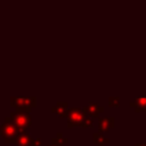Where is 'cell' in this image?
Returning a JSON list of instances; mask_svg holds the SVG:
<instances>
[{
    "label": "cell",
    "mask_w": 146,
    "mask_h": 146,
    "mask_svg": "<svg viewBox=\"0 0 146 146\" xmlns=\"http://www.w3.org/2000/svg\"><path fill=\"white\" fill-rule=\"evenodd\" d=\"M32 146H41V139H40V138L33 139V141H32Z\"/></svg>",
    "instance_id": "5bb4252c"
},
{
    "label": "cell",
    "mask_w": 146,
    "mask_h": 146,
    "mask_svg": "<svg viewBox=\"0 0 146 146\" xmlns=\"http://www.w3.org/2000/svg\"><path fill=\"white\" fill-rule=\"evenodd\" d=\"M92 141L95 144H97L98 146H105V144H107L110 141V139L106 138V137H104L100 132H95L92 135Z\"/></svg>",
    "instance_id": "30bf717a"
},
{
    "label": "cell",
    "mask_w": 146,
    "mask_h": 146,
    "mask_svg": "<svg viewBox=\"0 0 146 146\" xmlns=\"http://www.w3.org/2000/svg\"><path fill=\"white\" fill-rule=\"evenodd\" d=\"M82 111L84 112L86 115L90 116V117H98L99 113H103L104 112V107L99 106L97 103H89L88 105H86Z\"/></svg>",
    "instance_id": "5b68a950"
},
{
    "label": "cell",
    "mask_w": 146,
    "mask_h": 146,
    "mask_svg": "<svg viewBox=\"0 0 146 146\" xmlns=\"http://www.w3.org/2000/svg\"><path fill=\"white\" fill-rule=\"evenodd\" d=\"M92 123H94L92 117H90V116H88V115H87V117H86V120H84V122H83V124H82V128L92 127Z\"/></svg>",
    "instance_id": "4fadbf2b"
},
{
    "label": "cell",
    "mask_w": 146,
    "mask_h": 146,
    "mask_svg": "<svg viewBox=\"0 0 146 146\" xmlns=\"http://www.w3.org/2000/svg\"><path fill=\"white\" fill-rule=\"evenodd\" d=\"M33 138L26 132V131H21L17 138L16 145H22V146H32Z\"/></svg>",
    "instance_id": "9c48e42d"
},
{
    "label": "cell",
    "mask_w": 146,
    "mask_h": 146,
    "mask_svg": "<svg viewBox=\"0 0 146 146\" xmlns=\"http://www.w3.org/2000/svg\"><path fill=\"white\" fill-rule=\"evenodd\" d=\"M19 135V130L13 123L10 117H6L1 123V137L7 144H16Z\"/></svg>",
    "instance_id": "7a4b0ae2"
},
{
    "label": "cell",
    "mask_w": 146,
    "mask_h": 146,
    "mask_svg": "<svg viewBox=\"0 0 146 146\" xmlns=\"http://www.w3.org/2000/svg\"><path fill=\"white\" fill-rule=\"evenodd\" d=\"M108 106L119 107L120 106V98L119 97H110L108 98Z\"/></svg>",
    "instance_id": "7c38bea8"
},
{
    "label": "cell",
    "mask_w": 146,
    "mask_h": 146,
    "mask_svg": "<svg viewBox=\"0 0 146 146\" xmlns=\"http://www.w3.org/2000/svg\"><path fill=\"white\" fill-rule=\"evenodd\" d=\"M67 141H68V139H67V138H64L63 135H62L60 132H58L57 136H56L55 138H52L51 144H54V145H56V146H64L65 144H67Z\"/></svg>",
    "instance_id": "8fae6325"
},
{
    "label": "cell",
    "mask_w": 146,
    "mask_h": 146,
    "mask_svg": "<svg viewBox=\"0 0 146 146\" xmlns=\"http://www.w3.org/2000/svg\"><path fill=\"white\" fill-rule=\"evenodd\" d=\"M16 146H22V145H16Z\"/></svg>",
    "instance_id": "e0dca14e"
},
{
    "label": "cell",
    "mask_w": 146,
    "mask_h": 146,
    "mask_svg": "<svg viewBox=\"0 0 146 146\" xmlns=\"http://www.w3.org/2000/svg\"><path fill=\"white\" fill-rule=\"evenodd\" d=\"M130 107L135 108L136 112H146V96H140L130 102Z\"/></svg>",
    "instance_id": "52a82bcc"
},
{
    "label": "cell",
    "mask_w": 146,
    "mask_h": 146,
    "mask_svg": "<svg viewBox=\"0 0 146 146\" xmlns=\"http://www.w3.org/2000/svg\"><path fill=\"white\" fill-rule=\"evenodd\" d=\"M36 105L35 97H10V106L15 108H25L31 112V108Z\"/></svg>",
    "instance_id": "277c9868"
},
{
    "label": "cell",
    "mask_w": 146,
    "mask_h": 146,
    "mask_svg": "<svg viewBox=\"0 0 146 146\" xmlns=\"http://www.w3.org/2000/svg\"><path fill=\"white\" fill-rule=\"evenodd\" d=\"M10 119L16 128L21 131H25L32 123V117L30 115V111L25 108H16V111L10 113Z\"/></svg>",
    "instance_id": "6da1fadb"
},
{
    "label": "cell",
    "mask_w": 146,
    "mask_h": 146,
    "mask_svg": "<svg viewBox=\"0 0 146 146\" xmlns=\"http://www.w3.org/2000/svg\"><path fill=\"white\" fill-rule=\"evenodd\" d=\"M48 146H56V145H54V144H50V145H48Z\"/></svg>",
    "instance_id": "2e32d148"
},
{
    "label": "cell",
    "mask_w": 146,
    "mask_h": 146,
    "mask_svg": "<svg viewBox=\"0 0 146 146\" xmlns=\"http://www.w3.org/2000/svg\"><path fill=\"white\" fill-rule=\"evenodd\" d=\"M87 115L79 107H72L67 112V128L82 127Z\"/></svg>",
    "instance_id": "3957f363"
},
{
    "label": "cell",
    "mask_w": 146,
    "mask_h": 146,
    "mask_svg": "<svg viewBox=\"0 0 146 146\" xmlns=\"http://www.w3.org/2000/svg\"><path fill=\"white\" fill-rule=\"evenodd\" d=\"M135 146H146V144H139V143H138V144H136Z\"/></svg>",
    "instance_id": "9a60e30c"
},
{
    "label": "cell",
    "mask_w": 146,
    "mask_h": 146,
    "mask_svg": "<svg viewBox=\"0 0 146 146\" xmlns=\"http://www.w3.org/2000/svg\"><path fill=\"white\" fill-rule=\"evenodd\" d=\"M68 104L66 102H59L56 104V106H54L51 108V111L54 113H56L58 116L60 117H67V112H68Z\"/></svg>",
    "instance_id": "ba28073f"
},
{
    "label": "cell",
    "mask_w": 146,
    "mask_h": 146,
    "mask_svg": "<svg viewBox=\"0 0 146 146\" xmlns=\"http://www.w3.org/2000/svg\"><path fill=\"white\" fill-rule=\"evenodd\" d=\"M115 125L114 117H100L98 120V130L99 132H107L110 129H113Z\"/></svg>",
    "instance_id": "8992f818"
}]
</instances>
